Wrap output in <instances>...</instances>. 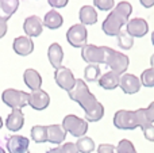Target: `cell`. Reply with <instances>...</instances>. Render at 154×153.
Returning a JSON list of instances; mask_svg holds the SVG:
<instances>
[{
  "label": "cell",
  "instance_id": "8",
  "mask_svg": "<svg viewBox=\"0 0 154 153\" xmlns=\"http://www.w3.org/2000/svg\"><path fill=\"white\" fill-rule=\"evenodd\" d=\"M54 79H56V83L58 84L60 88L65 89V91H72L73 87L76 86V79L73 72L69 69V68L61 67L58 69H56V73H54Z\"/></svg>",
  "mask_w": 154,
  "mask_h": 153
},
{
  "label": "cell",
  "instance_id": "15",
  "mask_svg": "<svg viewBox=\"0 0 154 153\" xmlns=\"http://www.w3.org/2000/svg\"><path fill=\"white\" fill-rule=\"evenodd\" d=\"M30 145V140L23 136H12L7 142V149L10 153H26Z\"/></svg>",
  "mask_w": 154,
  "mask_h": 153
},
{
  "label": "cell",
  "instance_id": "19",
  "mask_svg": "<svg viewBox=\"0 0 154 153\" xmlns=\"http://www.w3.org/2000/svg\"><path fill=\"white\" fill-rule=\"evenodd\" d=\"M119 81H120V75H118L114 70H109V72L100 76L99 86L104 89H115L116 87H119Z\"/></svg>",
  "mask_w": 154,
  "mask_h": 153
},
{
  "label": "cell",
  "instance_id": "20",
  "mask_svg": "<svg viewBox=\"0 0 154 153\" xmlns=\"http://www.w3.org/2000/svg\"><path fill=\"white\" fill-rule=\"evenodd\" d=\"M65 137H66V132L61 125H49L48 126V141L51 144H60L64 142Z\"/></svg>",
  "mask_w": 154,
  "mask_h": 153
},
{
  "label": "cell",
  "instance_id": "39",
  "mask_svg": "<svg viewBox=\"0 0 154 153\" xmlns=\"http://www.w3.org/2000/svg\"><path fill=\"white\" fill-rule=\"evenodd\" d=\"M150 64H152V68H154V54L150 57Z\"/></svg>",
  "mask_w": 154,
  "mask_h": 153
},
{
  "label": "cell",
  "instance_id": "26",
  "mask_svg": "<svg viewBox=\"0 0 154 153\" xmlns=\"http://www.w3.org/2000/svg\"><path fill=\"white\" fill-rule=\"evenodd\" d=\"M76 145H77L79 152H81V153H91L95 151V142H93V140L89 137H85V136L84 137H80L77 140Z\"/></svg>",
  "mask_w": 154,
  "mask_h": 153
},
{
  "label": "cell",
  "instance_id": "42",
  "mask_svg": "<svg viewBox=\"0 0 154 153\" xmlns=\"http://www.w3.org/2000/svg\"><path fill=\"white\" fill-rule=\"evenodd\" d=\"M0 153H5V152H4V151H3V149H2V148H0Z\"/></svg>",
  "mask_w": 154,
  "mask_h": 153
},
{
  "label": "cell",
  "instance_id": "36",
  "mask_svg": "<svg viewBox=\"0 0 154 153\" xmlns=\"http://www.w3.org/2000/svg\"><path fill=\"white\" fill-rule=\"evenodd\" d=\"M7 20H4V19H0V38H3L5 35V33H7Z\"/></svg>",
  "mask_w": 154,
  "mask_h": 153
},
{
  "label": "cell",
  "instance_id": "31",
  "mask_svg": "<svg viewBox=\"0 0 154 153\" xmlns=\"http://www.w3.org/2000/svg\"><path fill=\"white\" fill-rule=\"evenodd\" d=\"M142 132H143V136L147 141L150 142H154V125L153 123H147L142 127Z\"/></svg>",
  "mask_w": 154,
  "mask_h": 153
},
{
  "label": "cell",
  "instance_id": "9",
  "mask_svg": "<svg viewBox=\"0 0 154 153\" xmlns=\"http://www.w3.org/2000/svg\"><path fill=\"white\" fill-rule=\"evenodd\" d=\"M81 57L88 64H104V49L103 46L85 45L81 48Z\"/></svg>",
  "mask_w": 154,
  "mask_h": 153
},
{
  "label": "cell",
  "instance_id": "21",
  "mask_svg": "<svg viewBox=\"0 0 154 153\" xmlns=\"http://www.w3.org/2000/svg\"><path fill=\"white\" fill-rule=\"evenodd\" d=\"M79 18L81 24L88 26V24H95L97 22V12L92 5H82L80 8L79 12Z\"/></svg>",
  "mask_w": 154,
  "mask_h": 153
},
{
  "label": "cell",
  "instance_id": "2",
  "mask_svg": "<svg viewBox=\"0 0 154 153\" xmlns=\"http://www.w3.org/2000/svg\"><path fill=\"white\" fill-rule=\"evenodd\" d=\"M131 12H133V5L128 2L118 3L114 10L108 14L106 20L103 22L101 29H103L104 34L109 35V37H118L119 33L122 31V27L127 24Z\"/></svg>",
  "mask_w": 154,
  "mask_h": 153
},
{
  "label": "cell",
  "instance_id": "41",
  "mask_svg": "<svg viewBox=\"0 0 154 153\" xmlns=\"http://www.w3.org/2000/svg\"><path fill=\"white\" fill-rule=\"evenodd\" d=\"M2 126H3V119H2V117H0V129H2Z\"/></svg>",
  "mask_w": 154,
  "mask_h": 153
},
{
  "label": "cell",
  "instance_id": "29",
  "mask_svg": "<svg viewBox=\"0 0 154 153\" xmlns=\"http://www.w3.org/2000/svg\"><path fill=\"white\" fill-rule=\"evenodd\" d=\"M116 152L118 153H137L135 146L133 145V142L130 140H126V138L119 141V144L116 146Z\"/></svg>",
  "mask_w": 154,
  "mask_h": 153
},
{
  "label": "cell",
  "instance_id": "12",
  "mask_svg": "<svg viewBox=\"0 0 154 153\" xmlns=\"http://www.w3.org/2000/svg\"><path fill=\"white\" fill-rule=\"evenodd\" d=\"M23 31L26 33L27 37H39L43 31V22L39 16L31 15L29 18H26L23 23Z\"/></svg>",
  "mask_w": 154,
  "mask_h": 153
},
{
  "label": "cell",
  "instance_id": "34",
  "mask_svg": "<svg viewBox=\"0 0 154 153\" xmlns=\"http://www.w3.org/2000/svg\"><path fill=\"white\" fill-rule=\"evenodd\" d=\"M145 113H146V118L149 121V123L154 122V102H152L149 105V107L145 108Z\"/></svg>",
  "mask_w": 154,
  "mask_h": 153
},
{
  "label": "cell",
  "instance_id": "23",
  "mask_svg": "<svg viewBox=\"0 0 154 153\" xmlns=\"http://www.w3.org/2000/svg\"><path fill=\"white\" fill-rule=\"evenodd\" d=\"M19 7V0H0V19L8 20Z\"/></svg>",
  "mask_w": 154,
  "mask_h": 153
},
{
  "label": "cell",
  "instance_id": "4",
  "mask_svg": "<svg viewBox=\"0 0 154 153\" xmlns=\"http://www.w3.org/2000/svg\"><path fill=\"white\" fill-rule=\"evenodd\" d=\"M114 125L120 130H134L139 127V121L137 111L119 110L114 115Z\"/></svg>",
  "mask_w": 154,
  "mask_h": 153
},
{
  "label": "cell",
  "instance_id": "7",
  "mask_svg": "<svg viewBox=\"0 0 154 153\" xmlns=\"http://www.w3.org/2000/svg\"><path fill=\"white\" fill-rule=\"evenodd\" d=\"M66 39L73 48H84L88 39V30L84 24H73L66 31Z\"/></svg>",
  "mask_w": 154,
  "mask_h": 153
},
{
  "label": "cell",
  "instance_id": "27",
  "mask_svg": "<svg viewBox=\"0 0 154 153\" xmlns=\"http://www.w3.org/2000/svg\"><path fill=\"white\" fill-rule=\"evenodd\" d=\"M118 45L123 50H128L134 45V38L127 31H120L119 35H118Z\"/></svg>",
  "mask_w": 154,
  "mask_h": 153
},
{
  "label": "cell",
  "instance_id": "3",
  "mask_svg": "<svg viewBox=\"0 0 154 153\" xmlns=\"http://www.w3.org/2000/svg\"><path fill=\"white\" fill-rule=\"evenodd\" d=\"M104 49V64L108 68H111L114 72H116L118 75H125V72L127 70L130 60L126 54L116 52L114 49L108 48V46H103Z\"/></svg>",
  "mask_w": 154,
  "mask_h": 153
},
{
  "label": "cell",
  "instance_id": "37",
  "mask_svg": "<svg viewBox=\"0 0 154 153\" xmlns=\"http://www.w3.org/2000/svg\"><path fill=\"white\" fill-rule=\"evenodd\" d=\"M139 2L145 8H152L154 5V0H139Z\"/></svg>",
  "mask_w": 154,
  "mask_h": 153
},
{
  "label": "cell",
  "instance_id": "33",
  "mask_svg": "<svg viewBox=\"0 0 154 153\" xmlns=\"http://www.w3.org/2000/svg\"><path fill=\"white\" fill-rule=\"evenodd\" d=\"M61 149L64 153H79L77 145L73 142H65L64 145H61Z\"/></svg>",
  "mask_w": 154,
  "mask_h": 153
},
{
  "label": "cell",
  "instance_id": "32",
  "mask_svg": "<svg viewBox=\"0 0 154 153\" xmlns=\"http://www.w3.org/2000/svg\"><path fill=\"white\" fill-rule=\"evenodd\" d=\"M97 153H116V148L111 144H100L97 148Z\"/></svg>",
  "mask_w": 154,
  "mask_h": 153
},
{
  "label": "cell",
  "instance_id": "6",
  "mask_svg": "<svg viewBox=\"0 0 154 153\" xmlns=\"http://www.w3.org/2000/svg\"><path fill=\"white\" fill-rule=\"evenodd\" d=\"M62 127L66 133H70L73 137H84L85 133L88 132V122L82 118L69 114L62 121Z\"/></svg>",
  "mask_w": 154,
  "mask_h": 153
},
{
  "label": "cell",
  "instance_id": "11",
  "mask_svg": "<svg viewBox=\"0 0 154 153\" xmlns=\"http://www.w3.org/2000/svg\"><path fill=\"white\" fill-rule=\"evenodd\" d=\"M126 31L133 38H142L149 31V24L142 18H134L127 22V24H126Z\"/></svg>",
  "mask_w": 154,
  "mask_h": 153
},
{
  "label": "cell",
  "instance_id": "28",
  "mask_svg": "<svg viewBox=\"0 0 154 153\" xmlns=\"http://www.w3.org/2000/svg\"><path fill=\"white\" fill-rule=\"evenodd\" d=\"M141 83H142V86L147 87V88L154 87V68H149V69H145L142 72Z\"/></svg>",
  "mask_w": 154,
  "mask_h": 153
},
{
  "label": "cell",
  "instance_id": "18",
  "mask_svg": "<svg viewBox=\"0 0 154 153\" xmlns=\"http://www.w3.org/2000/svg\"><path fill=\"white\" fill-rule=\"evenodd\" d=\"M23 80L24 84L29 87L31 91H38L42 87V77L35 69H26L23 73Z\"/></svg>",
  "mask_w": 154,
  "mask_h": 153
},
{
  "label": "cell",
  "instance_id": "40",
  "mask_svg": "<svg viewBox=\"0 0 154 153\" xmlns=\"http://www.w3.org/2000/svg\"><path fill=\"white\" fill-rule=\"evenodd\" d=\"M152 43H153V46H154V31H153V34H152Z\"/></svg>",
  "mask_w": 154,
  "mask_h": 153
},
{
  "label": "cell",
  "instance_id": "24",
  "mask_svg": "<svg viewBox=\"0 0 154 153\" xmlns=\"http://www.w3.org/2000/svg\"><path fill=\"white\" fill-rule=\"evenodd\" d=\"M31 140L37 144H43L48 141V126L35 125L31 127Z\"/></svg>",
  "mask_w": 154,
  "mask_h": 153
},
{
  "label": "cell",
  "instance_id": "35",
  "mask_svg": "<svg viewBox=\"0 0 154 153\" xmlns=\"http://www.w3.org/2000/svg\"><path fill=\"white\" fill-rule=\"evenodd\" d=\"M68 2L69 0H48V3L53 8H64L68 4Z\"/></svg>",
  "mask_w": 154,
  "mask_h": 153
},
{
  "label": "cell",
  "instance_id": "17",
  "mask_svg": "<svg viewBox=\"0 0 154 153\" xmlns=\"http://www.w3.org/2000/svg\"><path fill=\"white\" fill-rule=\"evenodd\" d=\"M48 58L50 61L51 67L54 69H58L62 67V60H64V50H62L60 43H51L48 49Z\"/></svg>",
  "mask_w": 154,
  "mask_h": 153
},
{
  "label": "cell",
  "instance_id": "38",
  "mask_svg": "<svg viewBox=\"0 0 154 153\" xmlns=\"http://www.w3.org/2000/svg\"><path fill=\"white\" fill-rule=\"evenodd\" d=\"M48 153H64L61 149V146H57V148H53V149H49Z\"/></svg>",
  "mask_w": 154,
  "mask_h": 153
},
{
  "label": "cell",
  "instance_id": "5",
  "mask_svg": "<svg viewBox=\"0 0 154 153\" xmlns=\"http://www.w3.org/2000/svg\"><path fill=\"white\" fill-rule=\"evenodd\" d=\"M29 96H30V94H27V92H24V91L8 88L2 94V100L8 107L22 110L24 106L29 105Z\"/></svg>",
  "mask_w": 154,
  "mask_h": 153
},
{
  "label": "cell",
  "instance_id": "10",
  "mask_svg": "<svg viewBox=\"0 0 154 153\" xmlns=\"http://www.w3.org/2000/svg\"><path fill=\"white\" fill-rule=\"evenodd\" d=\"M119 87L122 88V91L127 95H133L139 92L142 87L141 79H138L135 75L131 73H125L120 76V81H119Z\"/></svg>",
  "mask_w": 154,
  "mask_h": 153
},
{
  "label": "cell",
  "instance_id": "16",
  "mask_svg": "<svg viewBox=\"0 0 154 153\" xmlns=\"http://www.w3.org/2000/svg\"><path fill=\"white\" fill-rule=\"evenodd\" d=\"M24 125V115L22 110L19 108H12L11 114H8L7 119H5V126L11 132H18L23 127Z\"/></svg>",
  "mask_w": 154,
  "mask_h": 153
},
{
  "label": "cell",
  "instance_id": "1",
  "mask_svg": "<svg viewBox=\"0 0 154 153\" xmlns=\"http://www.w3.org/2000/svg\"><path fill=\"white\" fill-rule=\"evenodd\" d=\"M69 98L72 100L77 102L82 107L85 113V121L87 122H97L103 118L104 115V107L93 94H91L88 86L82 79H77L76 86L73 87L72 91L68 92Z\"/></svg>",
  "mask_w": 154,
  "mask_h": 153
},
{
  "label": "cell",
  "instance_id": "22",
  "mask_svg": "<svg viewBox=\"0 0 154 153\" xmlns=\"http://www.w3.org/2000/svg\"><path fill=\"white\" fill-rule=\"evenodd\" d=\"M64 19L62 15L56 10H50L49 12H46L45 18H43V26H46L50 30H57L62 26Z\"/></svg>",
  "mask_w": 154,
  "mask_h": 153
},
{
  "label": "cell",
  "instance_id": "13",
  "mask_svg": "<svg viewBox=\"0 0 154 153\" xmlns=\"http://www.w3.org/2000/svg\"><path fill=\"white\" fill-rule=\"evenodd\" d=\"M50 103V96L48 95V92L38 89V91H31L29 96V105L31 106L34 110H45Z\"/></svg>",
  "mask_w": 154,
  "mask_h": 153
},
{
  "label": "cell",
  "instance_id": "25",
  "mask_svg": "<svg viewBox=\"0 0 154 153\" xmlns=\"http://www.w3.org/2000/svg\"><path fill=\"white\" fill-rule=\"evenodd\" d=\"M100 68L97 64H88L84 69V77L87 81H99L100 79Z\"/></svg>",
  "mask_w": 154,
  "mask_h": 153
},
{
  "label": "cell",
  "instance_id": "30",
  "mask_svg": "<svg viewBox=\"0 0 154 153\" xmlns=\"http://www.w3.org/2000/svg\"><path fill=\"white\" fill-rule=\"evenodd\" d=\"M93 4L101 11H112L115 8V0H93Z\"/></svg>",
  "mask_w": 154,
  "mask_h": 153
},
{
  "label": "cell",
  "instance_id": "14",
  "mask_svg": "<svg viewBox=\"0 0 154 153\" xmlns=\"http://www.w3.org/2000/svg\"><path fill=\"white\" fill-rule=\"evenodd\" d=\"M14 52L19 56H29L34 50V42L30 37H16L12 43Z\"/></svg>",
  "mask_w": 154,
  "mask_h": 153
}]
</instances>
